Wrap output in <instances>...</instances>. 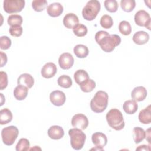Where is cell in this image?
I'll return each mask as SVG.
<instances>
[{"mask_svg": "<svg viewBox=\"0 0 151 151\" xmlns=\"http://www.w3.org/2000/svg\"><path fill=\"white\" fill-rule=\"evenodd\" d=\"M47 5L46 0H35L32 2V7L37 12L42 11Z\"/></svg>", "mask_w": 151, "mask_h": 151, "instance_id": "cell-34", "label": "cell"}, {"mask_svg": "<svg viewBox=\"0 0 151 151\" xmlns=\"http://www.w3.org/2000/svg\"><path fill=\"white\" fill-rule=\"evenodd\" d=\"M122 9L127 12L132 11L136 6V2L134 0H122L120 1Z\"/></svg>", "mask_w": 151, "mask_h": 151, "instance_id": "cell-28", "label": "cell"}, {"mask_svg": "<svg viewBox=\"0 0 151 151\" xmlns=\"http://www.w3.org/2000/svg\"><path fill=\"white\" fill-rule=\"evenodd\" d=\"M1 55V67H2L7 63V56L6 54L2 51H0Z\"/></svg>", "mask_w": 151, "mask_h": 151, "instance_id": "cell-40", "label": "cell"}, {"mask_svg": "<svg viewBox=\"0 0 151 151\" xmlns=\"http://www.w3.org/2000/svg\"><path fill=\"white\" fill-rule=\"evenodd\" d=\"M119 30L120 32L124 35L130 34L132 32V27L130 24L127 21H122L119 24Z\"/></svg>", "mask_w": 151, "mask_h": 151, "instance_id": "cell-29", "label": "cell"}, {"mask_svg": "<svg viewBox=\"0 0 151 151\" xmlns=\"http://www.w3.org/2000/svg\"><path fill=\"white\" fill-rule=\"evenodd\" d=\"M134 21L137 25L145 27L149 30L150 29V17L146 11L140 10L137 11L134 15Z\"/></svg>", "mask_w": 151, "mask_h": 151, "instance_id": "cell-8", "label": "cell"}, {"mask_svg": "<svg viewBox=\"0 0 151 151\" xmlns=\"http://www.w3.org/2000/svg\"><path fill=\"white\" fill-rule=\"evenodd\" d=\"M25 2L24 0H5L3 8L8 14L21 12L25 6Z\"/></svg>", "mask_w": 151, "mask_h": 151, "instance_id": "cell-7", "label": "cell"}, {"mask_svg": "<svg viewBox=\"0 0 151 151\" xmlns=\"http://www.w3.org/2000/svg\"><path fill=\"white\" fill-rule=\"evenodd\" d=\"M34 83L33 77L28 73H24L21 74L17 79L18 85L21 84L26 86L28 88H31Z\"/></svg>", "mask_w": 151, "mask_h": 151, "instance_id": "cell-18", "label": "cell"}, {"mask_svg": "<svg viewBox=\"0 0 151 151\" xmlns=\"http://www.w3.org/2000/svg\"><path fill=\"white\" fill-rule=\"evenodd\" d=\"M123 109L126 113L133 114L137 110L138 104L133 100H128L124 101L123 105Z\"/></svg>", "mask_w": 151, "mask_h": 151, "instance_id": "cell-22", "label": "cell"}, {"mask_svg": "<svg viewBox=\"0 0 151 151\" xmlns=\"http://www.w3.org/2000/svg\"><path fill=\"white\" fill-rule=\"evenodd\" d=\"M149 35L145 31H139L136 32L133 36V42L137 45H143L148 42Z\"/></svg>", "mask_w": 151, "mask_h": 151, "instance_id": "cell-19", "label": "cell"}, {"mask_svg": "<svg viewBox=\"0 0 151 151\" xmlns=\"http://www.w3.org/2000/svg\"><path fill=\"white\" fill-rule=\"evenodd\" d=\"M22 17L18 14H12L8 17L7 22L9 25H21L22 23Z\"/></svg>", "mask_w": 151, "mask_h": 151, "instance_id": "cell-30", "label": "cell"}, {"mask_svg": "<svg viewBox=\"0 0 151 151\" xmlns=\"http://www.w3.org/2000/svg\"><path fill=\"white\" fill-rule=\"evenodd\" d=\"M29 140L25 138H21L17 144L15 149L17 151H26L29 150Z\"/></svg>", "mask_w": 151, "mask_h": 151, "instance_id": "cell-36", "label": "cell"}, {"mask_svg": "<svg viewBox=\"0 0 151 151\" xmlns=\"http://www.w3.org/2000/svg\"><path fill=\"white\" fill-rule=\"evenodd\" d=\"M139 120L143 124H150L151 122V106L149 105L147 107L140 110L139 113Z\"/></svg>", "mask_w": 151, "mask_h": 151, "instance_id": "cell-20", "label": "cell"}, {"mask_svg": "<svg viewBox=\"0 0 151 151\" xmlns=\"http://www.w3.org/2000/svg\"><path fill=\"white\" fill-rule=\"evenodd\" d=\"M109 96L107 93L99 90L97 91L90 101V108L95 113H100L104 111L108 104Z\"/></svg>", "mask_w": 151, "mask_h": 151, "instance_id": "cell-2", "label": "cell"}, {"mask_svg": "<svg viewBox=\"0 0 151 151\" xmlns=\"http://www.w3.org/2000/svg\"><path fill=\"white\" fill-rule=\"evenodd\" d=\"M74 78L75 81L78 85L87 81L89 78V76L87 72L84 70H78L74 74Z\"/></svg>", "mask_w": 151, "mask_h": 151, "instance_id": "cell-23", "label": "cell"}, {"mask_svg": "<svg viewBox=\"0 0 151 151\" xmlns=\"http://www.w3.org/2000/svg\"><path fill=\"white\" fill-rule=\"evenodd\" d=\"M48 135L53 140H58L64 136V131L61 126L54 125L48 129Z\"/></svg>", "mask_w": 151, "mask_h": 151, "instance_id": "cell-17", "label": "cell"}, {"mask_svg": "<svg viewBox=\"0 0 151 151\" xmlns=\"http://www.w3.org/2000/svg\"><path fill=\"white\" fill-rule=\"evenodd\" d=\"M81 90L85 93H88L93 90L96 87V83L92 79H88L86 82L79 85Z\"/></svg>", "mask_w": 151, "mask_h": 151, "instance_id": "cell-31", "label": "cell"}, {"mask_svg": "<svg viewBox=\"0 0 151 151\" xmlns=\"http://www.w3.org/2000/svg\"><path fill=\"white\" fill-rule=\"evenodd\" d=\"M73 51L76 56L80 58H86L89 53L87 47L83 44H78L76 45L74 48Z\"/></svg>", "mask_w": 151, "mask_h": 151, "instance_id": "cell-24", "label": "cell"}, {"mask_svg": "<svg viewBox=\"0 0 151 151\" xmlns=\"http://www.w3.org/2000/svg\"><path fill=\"white\" fill-rule=\"evenodd\" d=\"M95 40L106 52L113 51L121 42V38L116 34H109L107 31H99L95 35Z\"/></svg>", "mask_w": 151, "mask_h": 151, "instance_id": "cell-1", "label": "cell"}, {"mask_svg": "<svg viewBox=\"0 0 151 151\" xmlns=\"http://www.w3.org/2000/svg\"><path fill=\"white\" fill-rule=\"evenodd\" d=\"M74 61V60L73 55L68 52L62 54L58 58L59 65L63 70H68L71 68L73 65Z\"/></svg>", "mask_w": 151, "mask_h": 151, "instance_id": "cell-10", "label": "cell"}, {"mask_svg": "<svg viewBox=\"0 0 151 151\" xmlns=\"http://www.w3.org/2000/svg\"><path fill=\"white\" fill-rule=\"evenodd\" d=\"M9 32L11 35L18 37L22 34V27L21 25L11 26L9 29Z\"/></svg>", "mask_w": 151, "mask_h": 151, "instance_id": "cell-38", "label": "cell"}, {"mask_svg": "<svg viewBox=\"0 0 151 151\" xmlns=\"http://www.w3.org/2000/svg\"><path fill=\"white\" fill-rule=\"evenodd\" d=\"M100 24L103 28L105 29H109L113 26V21L110 15H104L100 18Z\"/></svg>", "mask_w": 151, "mask_h": 151, "instance_id": "cell-33", "label": "cell"}, {"mask_svg": "<svg viewBox=\"0 0 151 151\" xmlns=\"http://www.w3.org/2000/svg\"><path fill=\"white\" fill-rule=\"evenodd\" d=\"M28 88L23 85H18L14 90V96L18 100H24L28 94Z\"/></svg>", "mask_w": 151, "mask_h": 151, "instance_id": "cell-21", "label": "cell"}, {"mask_svg": "<svg viewBox=\"0 0 151 151\" xmlns=\"http://www.w3.org/2000/svg\"><path fill=\"white\" fill-rule=\"evenodd\" d=\"M0 89L4 90L7 87L8 85V76L7 74L4 71L0 72Z\"/></svg>", "mask_w": 151, "mask_h": 151, "instance_id": "cell-39", "label": "cell"}, {"mask_svg": "<svg viewBox=\"0 0 151 151\" xmlns=\"http://www.w3.org/2000/svg\"><path fill=\"white\" fill-rule=\"evenodd\" d=\"M133 140L135 143L138 144L145 138V131L140 127H135L133 129Z\"/></svg>", "mask_w": 151, "mask_h": 151, "instance_id": "cell-26", "label": "cell"}, {"mask_svg": "<svg viewBox=\"0 0 151 151\" xmlns=\"http://www.w3.org/2000/svg\"><path fill=\"white\" fill-rule=\"evenodd\" d=\"M57 71L56 65L51 62L46 63L41 69V75L45 78H50L55 76Z\"/></svg>", "mask_w": 151, "mask_h": 151, "instance_id": "cell-13", "label": "cell"}, {"mask_svg": "<svg viewBox=\"0 0 151 151\" xmlns=\"http://www.w3.org/2000/svg\"><path fill=\"white\" fill-rule=\"evenodd\" d=\"M12 119V114L9 109L4 108L0 111V123L5 124L11 122Z\"/></svg>", "mask_w": 151, "mask_h": 151, "instance_id": "cell-25", "label": "cell"}, {"mask_svg": "<svg viewBox=\"0 0 151 151\" xmlns=\"http://www.w3.org/2000/svg\"><path fill=\"white\" fill-rule=\"evenodd\" d=\"M11 45V40L7 36H1L0 38V48L2 50H8Z\"/></svg>", "mask_w": 151, "mask_h": 151, "instance_id": "cell-37", "label": "cell"}, {"mask_svg": "<svg viewBox=\"0 0 151 151\" xmlns=\"http://www.w3.org/2000/svg\"><path fill=\"white\" fill-rule=\"evenodd\" d=\"M106 9L110 12H115L117 11L119 5L116 0H106L104 2Z\"/></svg>", "mask_w": 151, "mask_h": 151, "instance_id": "cell-35", "label": "cell"}, {"mask_svg": "<svg viewBox=\"0 0 151 151\" xmlns=\"http://www.w3.org/2000/svg\"><path fill=\"white\" fill-rule=\"evenodd\" d=\"M108 124L115 130H120L124 127L125 123L121 111L117 109H111L106 116Z\"/></svg>", "mask_w": 151, "mask_h": 151, "instance_id": "cell-3", "label": "cell"}, {"mask_svg": "<svg viewBox=\"0 0 151 151\" xmlns=\"http://www.w3.org/2000/svg\"><path fill=\"white\" fill-rule=\"evenodd\" d=\"M73 31L76 36L81 37L85 36L87 34V28L86 25L82 24H78L73 28Z\"/></svg>", "mask_w": 151, "mask_h": 151, "instance_id": "cell-32", "label": "cell"}, {"mask_svg": "<svg viewBox=\"0 0 151 151\" xmlns=\"http://www.w3.org/2000/svg\"><path fill=\"white\" fill-rule=\"evenodd\" d=\"M100 11V3L97 0L88 1L82 10L83 18L87 21H93Z\"/></svg>", "mask_w": 151, "mask_h": 151, "instance_id": "cell-5", "label": "cell"}, {"mask_svg": "<svg viewBox=\"0 0 151 151\" xmlns=\"http://www.w3.org/2000/svg\"><path fill=\"white\" fill-rule=\"evenodd\" d=\"M79 22L78 17L73 13L66 14L63 18L64 25L68 29H73Z\"/></svg>", "mask_w": 151, "mask_h": 151, "instance_id": "cell-16", "label": "cell"}, {"mask_svg": "<svg viewBox=\"0 0 151 151\" xmlns=\"http://www.w3.org/2000/svg\"><path fill=\"white\" fill-rule=\"evenodd\" d=\"M147 90L143 86H138L133 88L131 93L132 99L136 101H142L147 96Z\"/></svg>", "mask_w": 151, "mask_h": 151, "instance_id": "cell-14", "label": "cell"}, {"mask_svg": "<svg viewBox=\"0 0 151 151\" xmlns=\"http://www.w3.org/2000/svg\"><path fill=\"white\" fill-rule=\"evenodd\" d=\"M136 150H150V148L149 146L143 145L141 146H139L138 147L136 148Z\"/></svg>", "mask_w": 151, "mask_h": 151, "instance_id": "cell-41", "label": "cell"}, {"mask_svg": "<svg viewBox=\"0 0 151 151\" xmlns=\"http://www.w3.org/2000/svg\"><path fill=\"white\" fill-rule=\"evenodd\" d=\"M47 12L49 16L52 17H57L63 13V6L59 2L52 3L48 6Z\"/></svg>", "mask_w": 151, "mask_h": 151, "instance_id": "cell-15", "label": "cell"}, {"mask_svg": "<svg viewBox=\"0 0 151 151\" xmlns=\"http://www.w3.org/2000/svg\"><path fill=\"white\" fill-rule=\"evenodd\" d=\"M71 124L74 128L85 130L88 125V120L83 114H76L71 119Z\"/></svg>", "mask_w": 151, "mask_h": 151, "instance_id": "cell-9", "label": "cell"}, {"mask_svg": "<svg viewBox=\"0 0 151 151\" xmlns=\"http://www.w3.org/2000/svg\"><path fill=\"white\" fill-rule=\"evenodd\" d=\"M18 128L14 126H9L2 129L1 137L3 143L7 146L13 145L18 137Z\"/></svg>", "mask_w": 151, "mask_h": 151, "instance_id": "cell-6", "label": "cell"}, {"mask_svg": "<svg viewBox=\"0 0 151 151\" xmlns=\"http://www.w3.org/2000/svg\"><path fill=\"white\" fill-rule=\"evenodd\" d=\"M93 143L95 146L101 150H103V147L107 143V138L106 134L101 132H96L91 136Z\"/></svg>", "mask_w": 151, "mask_h": 151, "instance_id": "cell-12", "label": "cell"}, {"mask_svg": "<svg viewBox=\"0 0 151 151\" xmlns=\"http://www.w3.org/2000/svg\"><path fill=\"white\" fill-rule=\"evenodd\" d=\"M50 100L52 104L56 106L63 105L65 101L66 97L65 94L60 90H55L50 94Z\"/></svg>", "mask_w": 151, "mask_h": 151, "instance_id": "cell-11", "label": "cell"}, {"mask_svg": "<svg viewBox=\"0 0 151 151\" xmlns=\"http://www.w3.org/2000/svg\"><path fill=\"white\" fill-rule=\"evenodd\" d=\"M57 83L59 86L64 88H70L73 84L71 78L67 75H62L60 76L57 80Z\"/></svg>", "mask_w": 151, "mask_h": 151, "instance_id": "cell-27", "label": "cell"}, {"mask_svg": "<svg viewBox=\"0 0 151 151\" xmlns=\"http://www.w3.org/2000/svg\"><path fill=\"white\" fill-rule=\"evenodd\" d=\"M68 134L71 147L76 150L81 149L86 139V136L82 130L77 128L71 129L68 131Z\"/></svg>", "mask_w": 151, "mask_h": 151, "instance_id": "cell-4", "label": "cell"}]
</instances>
